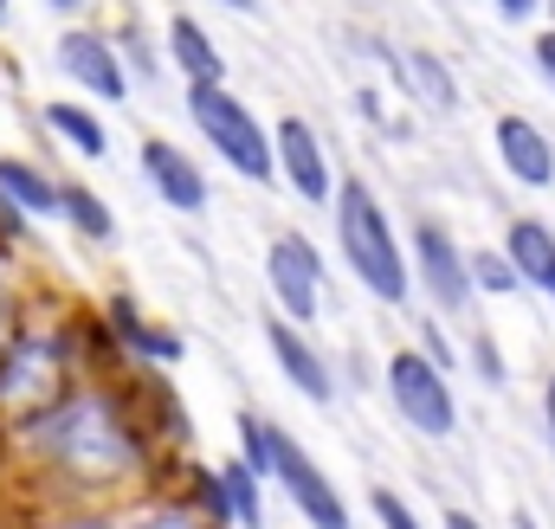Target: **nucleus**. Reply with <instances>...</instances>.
Here are the masks:
<instances>
[{
	"mask_svg": "<svg viewBox=\"0 0 555 529\" xmlns=\"http://www.w3.org/2000/svg\"><path fill=\"white\" fill-rule=\"evenodd\" d=\"M13 459L39 472V485L59 504H117L137 498L155 465V433L142 426L124 382H78L59 407H46L33 426L7 433Z\"/></svg>",
	"mask_w": 555,
	"mask_h": 529,
	"instance_id": "nucleus-1",
	"label": "nucleus"
},
{
	"mask_svg": "<svg viewBox=\"0 0 555 529\" xmlns=\"http://www.w3.org/2000/svg\"><path fill=\"white\" fill-rule=\"evenodd\" d=\"M78 382H85V362H78V343H72V317L33 310V323L0 349V439L33 426Z\"/></svg>",
	"mask_w": 555,
	"mask_h": 529,
	"instance_id": "nucleus-2",
	"label": "nucleus"
},
{
	"mask_svg": "<svg viewBox=\"0 0 555 529\" xmlns=\"http://www.w3.org/2000/svg\"><path fill=\"white\" fill-rule=\"evenodd\" d=\"M330 207H336V246H343V264L356 271V284H362L369 297H382V304H408L414 264L401 253V240H395V227H388L375 188H369L362 175H343Z\"/></svg>",
	"mask_w": 555,
	"mask_h": 529,
	"instance_id": "nucleus-3",
	"label": "nucleus"
},
{
	"mask_svg": "<svg viewBox=\"0 0 555 529\" xmlns=\"http://www.w3.org/2000/svg\"><path fill=\"white\" fill-rule=\"evenodd\" d=\"M188 117L201 124L207 149H214L233 175H246V181H272V175H278L266 124H259V117H253L227 85H188Z\"/></svg>",
	"mask_w": 555,
	"mask_h": 529,
	"instance_id": "nucleus-4",
	"label": "nucleus"
},
{
	"mask_svg": "<svg viewBox=\"0 0 555 529\" xmlns=\"http://www.w3.org/2000/svg\"><path fill=\"white\" fill-rule=\"evenodd\" d=\"M382 382H388L395 413H401L414 433H426V439H452L459 407H452V388H446V369H433L420 349H395L388 369H382Z\"/></svg>",
	"mask_w": 555,
	"mask_h": 529,
	"instance_id": "nucleus-5",
	"label": "nucleus"
},
{
	"mask_svg": "<svg viewBox=\"0 0 555 529\" xmlns=\"http://www.w3.org/2000/svg\"><path fill=\"white\" fill-rule=\"evenodd\" d=\"M272 478L284 485V498L297 504V517H304V529H356V517H349V504H343V491L330 485V472L284 433L272 420Z\"/></svg>",
	"mask_w": 555,
	"mask_h": 529,
	"instance_id": "nucleus-6",
	"label": "nucleus"
},
{
	"mask_svg": "<svg viewBox=\"0 0 555 529\" xmlns=\"http://www.w3.org/2000/svg\"><path fill=\"white\" fill-rule=\"evenodd\" d=\"M59 72L98 104H124L130 98V65H124L117 39L98 33V26H65L59 33Z\"/></svg>",
	"mask_w": 555,
	"mask_h": 529,
	"instance_id": "nucleus-7",
	"label": "nucleus"
},
{
	"mask_svg": "<svg viewBox=\"0 0 555 529\" xmlns=\"http://www.w3.org/2000/svg\"><path fill=\"white\" fill-rule=\"evenodd\" d=\"M266 278H272L291 323H317V310H323V259H317V246L304 233H278L272 253H266Z\"/></svg>",
	"mask_w": 555,
	"mask_h": 529,
	"instance_id": "nucleus-8",
	"label": "nucleus"
},
{
	"mask_svg": "<svg viewBox=\"0 0 555 529\" xmlns=\"http://www.w3.org/2000/svg\"><path fill=\"white\" fill-rule=\"evenodd\" d=\"M414 278L426 284V297L439 310H465L478 291H472V264L459 253V240L439 227V220H420L414 227Z\"/></svg>",
	"mask_w": 555,
	"mask_h": 529,
	"instance_id": "nucleus-9",
	"label": "nucleus"
},
{
	"mask_svg": "<svg viewBox=\"0 0 555 529\" xmlns=\"http://www.w3.org/2000/svg\"><path fill=\"white\" fill-rule=\"evenodd\" d=\"M272 162H278V175L291 181L297 201H310V207H330L336 201V175H330L323 142H317V130L304 117H284L272 130Z\"/></svg>",
	"mask_w": 555,
	"mask_h": 529,
	"instance_id": "nucleus-10",
	"label": "nucleus"
},
{
	"mask_svg": "<svg viewBox=\"0 0 555 529\" xmlns=\"http://www.w3.org/2000/svg\"><path fill=\"white\" fill-rule=\"evenodd\" d=\"M137 162H142V175H149V188L162 194V207H175V214H201V207H207V175H201V162H194L181 142L142 136Z\"/></svg>",
	"mask_w": 555,
	"mask_h": 529,
	"instance_id": "nucleus-11",
	"label": "nucleus"
},
{
	"mask_svg": "<svg viewBox=\"0 0 555 529\" xmlns=\"http://www.w3.org/2000/svg\"><path fill=\"white\" fill-rule=\"evenodd\" d=\"M98 317H104L111 343H117L137 369H175V362H181V336H175V330H162L155 317H142L137 297H124V291H117V297H104V310H98Z\"/></svg>",
	"mask_w": 555,
	"mask_h": 529,
	"instance_id": "nucleus-12",
	"label": "nucleus"
},
{
	"mask_svg": "<svg viewBox=\"0 0 555 529\" xmlns=\"http://www.w3.org/2000/svg\"><path fill=\"white\" fill-rule=\"evenodd\" d=\"M266 343H272L284 382H291L304 400H317V407H323V400H336V375H330V362L304 343V330H297L291 317H272V323H266Z\"/></svg>",
	"mask_w": 555,
	"mask_h": 529,
	"instance_id": "nucleus-13",
	"label": "nucleus"
},
{
	"mask_svg": "<svg viewBox=\"0 0 555 529\" xmlns=\"http://www.w3.org/2000/svg\"><path fill=\"white\" fill-rule=\"evenodd\" d=\"M498 155H504V168H511V181H524V188H555V142L530 117H498Z\"/></svg>",
	"mask_w": 555,
	"mask_h": 529,
	"instance_id": "nucleus-14",
	"label": "nucleus"
},
{
	"mask_svg": "<svg viewBox=\"0 0 555 529\" xmlns=\"http://www.w3.org/2000/svg\"><path fill=\"white\" fill-rule=\"evenodd\" d=\"M168 65H175L188 85H227V59H220L214 33H207L201 20H188V13L168 20Z\"/></svg>",
	"mask_w": 555,
	"mask_h": 529,
	"instance_id": "nucleus-15",
	"label": "nucleus"
},
{
	"mask_svg": "<svg viewBox=\"0 0 555 529\" xmlns=\"http://www.w3.org/2000/svg\"><path fill=\"white\" fill-rule=\"evenodd\" d=\"M0 194L26 220H59V181L39 162H26V155H0Z\"/></svg>",
	"mask_w": 555,
	"mask_h": 529,
	"instance_id": "nucleus-16",
	"label": "nucleus"
},
{
	"mask_svg": "<svg viewBox=\"0 0 555 529\" xmlns=\"http://www.w3.org/2000/svg\"><path fill=\"white\" fill-rule=\"evenodd\" d=\"M46 130L59 136L72 155H85V162H104V155H111L104 117H98L91 104H78V98H52V104H46Z\"/></svg>",
	"mask_w": 555,
	"mask_h": 529,
	"instance_id": "nucleus-17",
	"label": "nucleus"
},
{
	"mask_svg": "<svg viewBox=\"0 0 555 529\" xmlns=\"http://www.w3.org/2000/svg\"><path fill=\"white\" fill-rule=\"evenodd\" d=\"M504 259L517 264V278L524 284H537V291H555V233L543 220H511V240H504Z\"/></svg>",
	"mask_w": 555,
	"mask_h": 529,
	"instance_id": "nucleus-18",
	"label": "nucleus"
},
{
	"mask_svg": "<svg viewBox=\"0 0 555 529\" xmlns=\"http://www.w3.org/2000/svg\"><path fill=\"white\" fill-rule=\"evenodd\" d=\"M59 220H65L78 240H91V246H111V240H117V214H111L104 194L85 188V181H59Z\"/></svg>",
	"mask_w": 555,
	"mask_h": 529,
	"instance_id": "nucleus-19",
	"label": "nucleus"
},
{
	"mask_svg": "<svg viewBox=\"0 0 555 529\" xmlns=\"http://www.w3.org/2000/svg\"><path fill=\"white\" fill-rule=\"evenodd\" d=\"M117 529H214V524L181 498H137V504H117Z\"/></svg>",
	"mask_w": 555,
	"mask_h": 529,
	"instance_id": "nucleus-20",
	"label": "nucleus"
},
{
	"mask_svg": "<svg viewBox=\"0 0 555 529\" xmlns=\"http://www.w3.org/2000/svg\"><path fill=\"white\" fill-rule=\"evenodd\" d=\"M33 284H26V271H20V259L13 253H0V349L33 323Z\"/></svg>",
	"mask_w": 555,
	"mask_h": 529,
	"instance_id": "nucleus-21",
	"label": "nucleus"
},
{
	"mask_svg": "<svg viewBox=\"0 0 555 529\" xmlns=\"http://www.w3.org/2000/svg\"><path fill=\"white\" fill-rule=\"evenodd\" d=\"M214 472H220V491H227V517H233V529H259L266 524L253 465H246V459H227V465H214Z\"/></svg>",
	"mask_w": 555,
	"mask_h": 529,
	"instance_id": "nucleus-22",
	"label": "nucleus"
},
{
	"mask_svg": "<svg viewBox=\"0 0 555 529\" xmlns=\"http://www.w3.org/2000/svg\"><path fill=\"white\" fill-rule=\"evenodd\" d=\"M240 459L253 465V478H272V420L266 413H240Z\"/></svg>",
	"mask_w": 555,
	"mask_h": 529,
	"instance_id": "nucleus-23",
	"label": "nucleus"
},
{
	"mask_svg": "<svg viewBox=\"0 0 555 529\" xmlns=\"http://www.w3.org/2000/svg\"><path fill=\"white\" fill-rule=\"evenodd\" d=\"M472 264V291H491V297H504V291H517L524 278H517V264L504 259V253H465Z\"/></svg>",
	"mask_w": 555,
	"mask_h": 529,
	"instance_id": "nucleus-24",
	"label": "nucleus"
},
{
	"mask_svg": "<svg viewBox=\"0 0 555 529\" xmlns=\"http://www.w3.org/2000/svg\"><path fill=\"white\" fill-rule=\"evenodd\" d=\"M46 529H117V504H52Z\"/></svg>",
	"mask_w": 555,
	"mask_h": 529,
	"instance_id": "nucleus-25",
	"label": "nucleus"
},
{
	"mask_svg": "<svg viewBox=\"0 0 555 529\" xmlns=\"http://www.w3.org/2000/svg\"><path fill=\"white\" fill-rule=\"evenodd\" d=\"M369 511H375V524H382V529H426L414 517V504H408L401 491H388V485H375V491H369Z\"/></svg>",
	"mask_w": 555,
	"mask_h": 529,
	"instance_id": "nucleus-26",
	"label": "nucleus"
},
{
	"mask_svg": "<svg viewBox=\"0 0 555 529\" xmlns=\"http://www.w3.org/2000/svg\"><path fill=\"white\" fill-rule=\"evenodd\" d=\"M472 362H478V382H485V388L504 382V362H498V343H491V336H472Z\"/></svg>",
	"mask_w": 555,
	"mask_h": 529,
	"instance_id": "nucleus-27",
	"label": "nucleus"
},
{
	"mask_svg": "<svg viewBox=\"0 0 555 529\" xmlns=\"http://www.w3.org/2000/svg\"><path fill=\"white\" fill-rule=\"evenodd\" d=\"M20 240H26V214L0 194V253H20Z\"/></svg>",
	"mask_w": 555,
	"mask_h": 529,
	"instance_id": "nucleus-28",
	"label": "nucleus"
},
{
	"mask_svg": "<svg viewBox=\"0 0 555 529\" xmlns=\"http://www.w3.org/2000/svg\"><path fill=\"white\" fill-rule=\"evenodd\" d=\"M537 72L555 85V26H550V33H537Z\"/></svg>",
	"mask_w": 555,
	"mask_h": 529,
	"instance_id": "nucleus-29",
	"label": "nucleus"
},
{
	"mask_svg": "<svg viewBox=\"0 0 555 529\" xmlns=\"http://www.w3.org/2000/svg\"><path fill=\"white\" fill-rule=\"evenodd\" d=\"M491 7H498L504 20H530V13H537V0H491Z\"/></svg>",
	"mask_w": 555,
	"mask_h": 529,
	"instance_id": "nucleus-30",
	"label": "nucleus"
},
{
	"mask_svg": "<svg viewBox=\"0 0 555 529\" xmlns=\"http://www.w3.org/2000/svg\"><path fill=\"white\" fill-rule=\"evenodd\" d=\"M446 529H485L472 511H446Z\"/></svg>",
	"mask_w": 555,
	"mask_h": 529,
	"instance_id": "nucleus-31",
	"label": "nucleus"
},
{
	"mask_svg": "<svg viewBox=\"0 0 555 529\" xmlns=\"http://www.w3.org/2000/svg\"><path fill=\"white\" fill-rule=\"evenodd\" d=\"M543 420H550V439H555V375H550V388H543Z\"/></svg>",
	"mask_w": 555,
	"mask_h": 529,
	"instance_id": "nucleus-32",
	"label": "nucleus"
},
{
	"mask_svg": "<svg viewBox=\"0 0 555 529\" xmlns=\"http://www.w3.org/2000/svg\"><path fill=\"white\" fill-rule=\"evenodd\" d=\"M46 7H59V13H78V7H85V0H46Z\"/></svg>",
	"mask_w": 555,
	"mask_h": 529,
	"instance_id": "nucleus-33",
	"label": "nucleus"
},
{
	"mask_svg": "<svg viewBox=\"0 0 555 529\" xmlns=\"http://www.w3.org/2000/svg\"><path fill=\"white\" fill-rule=\"evenodd\" d=\"M220 7H233V13H253V7H259V0H220Z\"/></svg>",
	"mask_w": 555,
	"mask_h": 529,
	"instance_id": "nucleus-34",
	"label": "nucleus"
},
{
	"mask_svg": "<svg viewBox=\"0 0 555 529\" xmlns=\"http://www.w3.org/2000/svg\"><path fill=\"white\" fill-rule=\"evenodd\" d=\"M0 26H7V0H0Z\"/></svg>",
	"mask_w": 555,
	"mask_h": 529,
	"instance_id": "nucleus-35",
	"label": "nucleus"
},
{
	"mask_svg": "<svg viewBox=\"0 0 555 529\" xmlns=\"http://www.w3.org/2000/svg\"><path fill=\"white\" fill-rule=\"evenodd\" d=\"M550 297H555V291H550Z\"/></svg>",
	"mask_w": 555,
	"mask_h": 529,
	"instance_id": "nucleus-36",
	"label": "nucleus"
}]
</instances>
